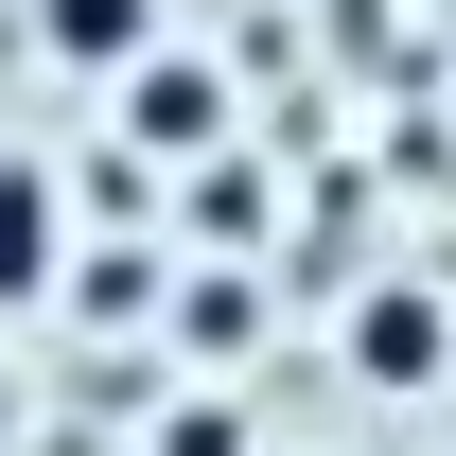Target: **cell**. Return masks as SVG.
Segmentation results:
<instances>
[{"mask_svg":"<svg viewBox=\"0 0 456 456\" xmlns=\"http://www.w3.org/2000/svg\"><path fill=\"white\" fill-rule=\"evenodd\" d=\"M334 369H351L369 403H439V387H456V298H439V281H369V298L334 316Z\"/></svg>","mask_w":456,"mask_h":456,"instance_id":"obj_2","label":"cell"},{"mask_svg":"<svg viewBox=\"0 0 456 456\" xmlns=\"http://www.w3.org/2000/svg\"><path fill=\"white\" fill-rule=\"evenodd\" d=\"M106 141H123L141 175L211 159V141H228V70H211V53H175V36H141V53L106 70Z\"/></svg>","mask_w":456,"mask_h":456,"instance_id":"obj_1","label":"cell"},{"mask_svg":"<svg viewBox=\"0 0 456 456\" xmlns=\"http://www.w3.org/2000/svg\"><path fill=\"white\" fill-rule=\"evenodd\" d=\"M141 456H264V439H246V403H159Z\"/></svg>","mask_w":456,"mask_h":456,"instance_id":"obj_5","label":"cell"},{"mask_svg":"<svg viewBox=\"0 0 456 456\" xmlns=\"http://www.w3.org/2000/svg\"><path fill=\"white\" fill-rule=\"evenodd\" d=\"M141 36H159V0H36V53L53 70H123Z\"/></svg>","mask_w":456,"mask_h":456,"instance_id":"obj_4","label":"cell"},{"mask_svg":"<svg viewBox=\"0 0 456 456\" xmlns=\"http://www.w3.org/2000/svg\"><path fill=\"white\" fill-rule=\"evenodd\" d=\"M53 264H70V175L53 159H0V334L53 298Z\"/></svg>","mask_w":456,"mask_h":456,"instance_id":"obj_3","label":"cell"},{"mask_svg":"<svg viewBox=\"0 0 456 456\" xmlns=\"http://www.w3.org/2000/svg\"><path fill=\"white\" fill-rule=\"evenodd\" d=\"M18 421H36V387H18V369H0V456H18Z\"/></svg>","mask_w":456,"mask_h":456,"instance_id":"obj_6","label":"cell"}]
</instances>
